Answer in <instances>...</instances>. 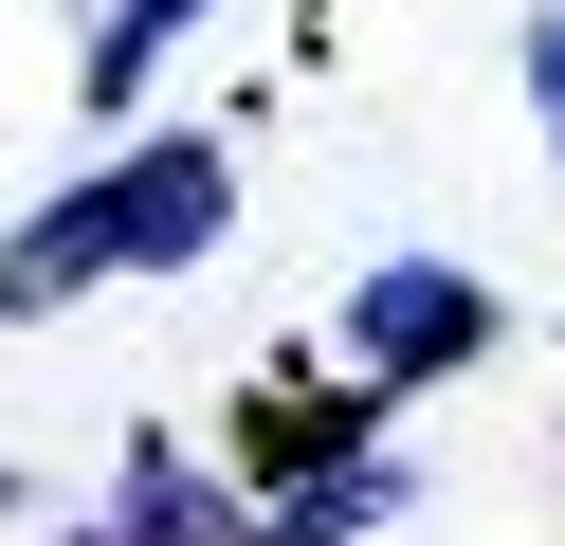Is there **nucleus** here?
Masks as SVG:
<instances>
[{"label": "nucleus", "mask_w": 565, "mask_h": 546, "mask_svg": "<svg viewBox=\"0 0 565 546\" xmlns=\"http://www.w3.org/2000/svg\"><path fill=\"white\" fill-rule=\"evenodd\" d=\"M475 346H492V274H475V255H383V274H347V310H329L347 400H419V383H456Z\"/></svg>", "instance_id": "obj_1"}, {"label": "nucleus", "mask_w": 565, "mask_h": 546, "mask_svg": "<svg viewBox=\"0 0 565 546\" xmlns=\"http://www.w3.org/2000/svg\"><path fill=\"white\" fill-rule=\"evenodd\" d=\"M347 456H383V400H347V383H256V400H237L220 492L274 510V492H310V473H347Z\"/></svg>", "instance_id": "obj_2"}, {"label": "nucleus", "mask_w": 565, "mask_h": 546, "mask_svg": "<svg viewBox=\"0 0 565 546\" xmlns=\"http://www.w3.org/2000/svg\"><path fill=\"white\" fill-rule=\"evenodd\" d=\"M110 274H128V201H110V164H92V182H55V201L0 237V328H55L74 291H110Z\"/></svg>", "instance_id": "obj_3"}, {"label": "nucleus", "mask_w": 565, "mask_h": 546, "mask_svg": "<svg viewBox=\"0 0 565 546\" xmlns=\"http://www.w3.org/2000/svg\"><path fill=\"white\" fill-rule=\"evenodd\" d=\"M92 528H110V546H256V510H237L220 473L183 456V437H128V456H110V510H92Z\"/></svg>", "instance_id": "obj_4"}, {"label": "nucleus", "mask_w": 565, "mask_h": 546, "mask_svg": "<svg viewBox=\"0 0 565 546\" xmlns=\"http://www.w3.org/2000/svg\"><path fill=\"white\" fill-rule=\"evenodd\" d=\"M201 19H220V0H110V19L74 36V109H92V128H128V109H147V73L183 55Z\"/></svg>", "instance_id": "obj_5"}, {"label": "nucleus", "mask_w": 565, "mask_h": 546, "mask_svg": "<svg viewBox=\"0 0 565 546\" xmlns=\"http://www.w3.org/2000/svg\"><path fill=\"white\" fill-rule=\"evenodd\" d=\"M419 510V473L402 456H347V473H310V492H274L256 510V546H365V528H402Z\"/></svg>", "instance_id": "obj_6"}, {"label": "nucleus", "mask_w": 565, "mask_h": 546, "mask_svg": "<svg viewBox=\"0 0 565 546\" xmlns=\"http://www.w3.org/2000/svg\"><path fill=\"white\" fill-rule=\"evenodd\" d=\"M529 109H547V146H565V0L529 19Z\"/></svg>", "instance_id": "obj_7"}, {"label": "nucleus", "mask_w": 565, "mask_h": 546, "mask_svg": "<svg viewBox=\"0 0 565 546\" xmlns=\"http://www.w3.org/2000/svg\"><path fill=\"white\" fill-rule=\"evenodd\" d=\"M55 546H110V528H55Z\"/></svg>", "instance_id": "obj_8"}, {"label": "nucleus", "mask_w": 565, "mask_h": 546, "mask_svg": "<svg viewBox=\"0 0 565 546\" xmlns=\"http://www.w3.org/2000/svg\"><path fill=\"white\" fill-rule=\"evenodd\" d=\"M0 510H19V473H0Z\"/></svg>", "instance_id": "obj_9"}]
</instances>
